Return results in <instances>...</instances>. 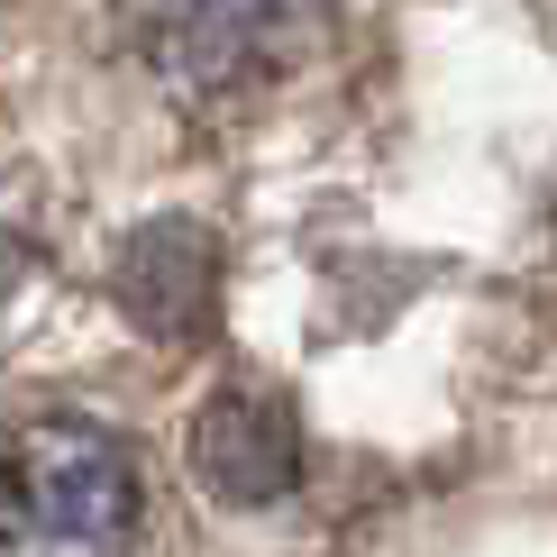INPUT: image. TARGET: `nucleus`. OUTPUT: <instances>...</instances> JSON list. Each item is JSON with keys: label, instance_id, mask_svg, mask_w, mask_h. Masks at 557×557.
I'll return each mask as SVG.
<instances>
[{"label": "nucleus", "instance_id": "nucleus-4", "mask_svg": "<svg viewBox=\"0 0 557 557\" xmlns=\"http://www.w3.org/2000/svg\"><path fill=\"white\" fill-rule=\"evenodd\" d=\"M193 475L228 503H274L284 484L301 475V430H293V403L257 375L220 384L211 403L193 411Z\"/></svg>", "mask_w": 557, "mask_h": 557}, {"label": "nucleus", "instance_id": "nucleus-1", "mask_svg": "<svg viewBox=\"0 0 557 557\" xmlns=\"http://www.w3.org/2000/svg\"><path fill=\"white\" fill-rule=\"evenodd\" d=\"M147 540L137 448L91 411H18L0 430V557H128Z\"/></svg>", "mask_w": 557, "mask_h": 557}, {"label": "nucleus", "instance_id": "nucleus-2", "mask_svg": "<svg viewBox=\"0 0 557 557\" xmlns=\"http://www.w3.org/2000/svg\"><path fill=\"white\" fill-rule=\"evenodd\" d=\"M128 55L165 91H247L284 37V0H110Z\"/></svg>", "mask_w": 557, "mask_h": 557}, {"label": "nucleus", "instance_id": "nucleus-5", "mask_svg": "<svg viewBox=\"0 0 557 557\" xmlns=\"http://www.w3.org/2000/svg\"><path fill=\"white\" fill-rule=\"evenodd\" d=\"M18 274H28V238H18V228H0V301L18 293Z\"/></svg>", "mask_w": 557, "mask_h": 557}, {"label": "nucleus", "instance_id": "nucleus-3", "mask_svg": "<svg viewBox=\"0 0 557 557\" xmlns=\"http://www.w3.org/2000/svg\"><path fill=\"white\" fill-rule=\"evenodd\" d=\"M110 293H120V311L137 330L165 338V347L211 338V320H220V247H211V228L201 220L137 228L120 257H110Z\"/></svg>", "mask_w": 557, "mask_h": 557}]
</instances>
